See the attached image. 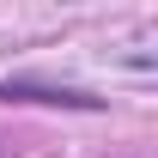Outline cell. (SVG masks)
Wrapping results in <instances>:
<instances>
[{
    "label": "cell",
    "mask_w": 158,
    "mask_h": 158,
    "mask_svg": "<svg viewBox=\"0 0 158 158\" xmlns=\"http://www.w3.org/2000/svg\"><path fill=\"white\" fill-rule=\"evenodd\" d=\"M0 103H61V110H103V98L91 91H61V85H31V79H6Z\"/></svg>",
    "instance_id": "cell-1"
}]
</instances>
